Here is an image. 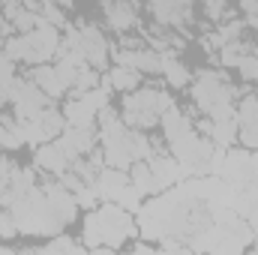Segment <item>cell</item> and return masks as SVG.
<instances>
[{
    "mask_svg": "<svg viewBox=\"0 0 258 255\" xmlns=\"http://www.w3.org/2000/svg\"><path fill=\"white\" fill-rule=\"evenodd\" d=\"M33 165L51 177H60L66 168L72 165V156L63 150V144L54 138V141H45V144H36V156H33Z\"/></svg>",
    "mask_w": 258,
    "mask_h": 255,
    "instance_id": "cell-11",
    "label": "cell"
},
{
    "mask_svg": "<svg viewBox=\"0 0 258 255\" xmlns=\"http://www.w3.org/2000/svg\"><path fill=\"white\" fill-rule=\"evenodd\" d=\"M138 231L132 213L117 201H102L90 207L81 225V243L87 249H120L129 246V237Z\"/></svg>",
    "mask_w": 258,
    "mask_h": 255,
    "instance_id": "cell-1",
    "label": "cell"
},
{
    "mask_svg": "<svg viewBox=\"0 0 258 255\" xmlns=\"http://www.w3.org/2000/svg\"><path fill=\"white\" fill-rule=\"evenodd\" d=\"M147 12L153 24L171 27L177 33H186L195 24V0H147Z\"/></svg>",
    "mask_w": 258,
    "mask_h": 255,
    "instance_id": "cell-7",
    "label": "cell"
},
{
    "mask_svg": "<svg viewBox=\"0 0 258 255\" xmlns=\"http://www.w3.org/2000/svg\"><path fill=\"white\" fill-rule=\"evenodd\" d=\"M9 105H12V114L18 117V123H24V120L36 117V114H42L45 108H51L54 99H51L45 90H39V87L24 75V78H15V84H12V96H9Z\"/></svg>",
    "mask_w": 258,
    "mask_h": 255,
    "instance_id": "cell-6",
    "label": "cell"
},
{
    "mask_svg": "<svg viewBox=\"0 0 258 255\" xmlns=\"http://www.w3.org/2000/svg\"><path fill=\"white\" fill-rule=\"evenodd\" d=\"M234 69H237V75H240L243 81L255 84V81H258V48L252 51V54H246V57H243L240 63L234 66Z\"/></svg>",
    "mask_w": 258,
    "mask_h": 255,
    "instance_id": "cell-18",
    "label": "cell"
},
{
    "mask_svg": "<svg viewBox=\"0 0 258 255\" xmlns=\"http://www.w3.org/2000/svg\"><path fill=\"white\" fill-rule=\"evenodd\" d=\"M3 42H6V27L0 24V48H3Z\"/></svg>",
    "mask_w": 258,
    "mask_h": 255,
    "instance_id": "cell-23",
    "label": "cell"
},
{
    "mask_svg": "<svg viewBox=\"0 0 258 255\" xmlns=\"http://www.w3.org/2000/svg\"><path fill=\"white\" fill-rule=\"evenodd\" d=\"M66 39L84 54V60L93 66V69H105L108 60H111V45H108V39H105V33L96 27V24H78V27H72L69 33H66Z\"/></svg>",
    "mask_w": 258,
    "mask_h": 255,
    "instance_id": "cell-5",
    "label": "cell"
},
{
    "mask_svg": "<svg viewBox=\"0 0 258 255\" xmlns=\"http://www.w3.org/2000/svg\"><path fill=\"white\" fill-rule=\"evenodd\" d=\"M60 27L54 24H36L30 33H15L3 42V54H9L15 63H48L60 51Z\"/></svg>",
    "mask_w": 258,
    "mask_h": 255,
    "instance_id": "cell-4",
    "label": "cell"
},
{
    "mask_svg": "<svg viewBox=\"0 0 258 255\" xmlns=\"http://www.w3.org/2000/svg\"><path fill=\"white\" fill-rule=\"evenodd\" d=\"M141 72L138 69H132V66H120L114 63L111 69H108V87L111 90H120V93H129V90H135V87H141Z\"/></svg>",
    "mask_w": 258,
    "mask_h": 255,
    "instance_id": "cell-14",
    "label": "cell"
},
{
    "mask_svg": "<svg viewBox=\"0 0 258 255\" xmlns=\"http://www.w3.org/2000/svg\"><path fill=\"white\" fill-rule=\"evenodd\" d=\"M27 78H30L39 90H45L54 102H57L60 96H66V93H69V87H66L63 75L57 72L54 60H48V63H33L30 69H27Z\"/></svg>",
    "mask_w": 258,
    "mask_h": 255,
    "instance_id": "cell-12",
    "label": "cell"
},
{
    "mask_svg": "<svg viewBox=\"0 0 258 255\" xmlns=\"http://www.w3.org/2000/svg\"><path fill=\"white\" fill-rule=\"evenodd\" d=\"M21 126H24V135H27V144H45V141H54L66 129V117L63 111H57V105H51L42 114L24 120Z\"/></svg>",
    "mask_w": 258,
    "mask_h": 255,
    "instance_id": "cell-8",
    "label": "cell"
},
{
    "mask_svg": "<svg viewBox=\"0 0 258 255\" xmlns=\"http://www.w3.org/2000/svg\"><path fill=\"white\" fill-rule=\"evenodd\" d=\"M18 234V222L9 210H0V240H9Z\"/></svg>",
    "mask_w": 258,
    "mask_h": 255,
    "instance_id": "cell-20",
    "label": "cell"
},
{
    "mask_svg": "<svg viewBox=\"0 0 258 255\" xmlns=\"http://www.w3.org/2000/svg\"><path fill=\"white\" fill-rule=\"evenodd\" d=\"M240 9L246 18H258V0H240Z\"/></svg>",
    "mask_w": 258,
    "mask_h": 255,
    "instance_id": "cell-21",
    "label": "cell"
},
{
    "mask_svg": "<svg viewBox=\"0 0 258 255\" xmlns=\"http://www.w3.org/2000/svg\"><path fill=\"white\" fill-rule=\"evenodd\" d=\"M102 12H105V24L114 33H132L141 27L135 0H108V3H102Z\"/></svg>",
    "mask_w": 258,
    "mask_h": 255,
    "instance_id": "cell-10",
    "label": "cell"
},
{
    "mask_svg": "<svg viewBox=\"0 0 258 255\" xmlns=\"http://www.w3.org/2000/svg\"><path fill=\"white\" fill-rule=\"evenodd\" d=\"M45 252H81V249H87L84 243H78V240H72V237H54V240H48L45 246H42Z\"/></svg>",
    "mask_w": 258,
    "mask_h": 255,
    "instance_id": "cell-19",
    "label": "cell"
},
{
    "mask_svg": "<svg viewBox=\"0 0 258 255\" xmlns=\"http://www.w3.org/2000/svg\"><path fill=\"white\" fill-rule=\"evenodd\" d=\"M234 120H237V141L249 150H258V93H246L234 105Z\"/></svg>",
    "mask_w": 258,
    "mask_h": 255,
    "instance_id": "cell-9",
    "label": "cell"
},
{
    "mask_svg": "<svg viewBox=\"0 0 258 255\" xmlns=\"http://www.w3.org/2000/svg\"><path fill=\"white\" fill-rule=\"evenodd\" d=\"M51 3H57L60 9H66V6H72V0H51Z\"/></svg>",
    "mask_w": 258,
    "mask_h": 255,
    "instance_id": "cell-22",
    "label": "cell"
},
{
    "mask_svg": "<svg viewBox=\"0 0 258 255\" xmlns=\"http://www.w3.org/2000/svg\"><path fill=\"white\" fill-rule=\"evenodd\" d=\"M198 3H201V12L210 24H222V21L234 18L231 9H228V0H198Z\"/></svg>",
    "mask_w": 258,
    "mask_h": 255,
    "instance_id": "cell-16",
    "label": "cell"
},
{
    "mask_svg": "<svg viewBox=\"0 0 258 255\" xmlns=\"http://www.w3.org/2000/svg\"><path fill=\"white\" fill-rule=\"evenodd\" d=\"M174 105V99H171V93L165 90V87H135V90H129L123 93V102H120V117H123V123L132 129H141V132H147V129H156L159 126V120H162V114L168 111Z\"/></svg>",
    "mask_w": 258,
    "mask_h": 255,
    "instance_id": "cell-3",
    "label": "cell"
},
{
    "mask_svg": "<svg viewBox=\"0 0 258 255\" xmlns=\"http://www.w3.org/2000/svg\"><path fill=\"white\" fill-rule=\"evenodd\" d=\"M159 75L165 78L168 87H189V81H192V72L186 69V63H180L177 57H162V72Z\"/></svg>",
    "mask_w": 258,
    "mask_h": 255,
    "instance_id": "cell-15",
    "label": "cell"
},
{
    "mask_svg": "<svg viewBox=\"0 0 258 255\" xmlns=\"http://www.w3.org/2000/svg\"><path fill=\"white\" fill-rule=\"evenodd\" d=\"M18 171H21V165H18L15 159H9V156H0V198L12 189V183H15Z\"/></svg>",
    "mask_w": 258,
    "mask_h": 255,
    "instance_id": "cell-17",
    "label": "cell"
},
{
    "mask_svg": "<svg viewBox=\"0 0 258 255\" xmlns=\"http://www.w3.org/2000/svg\"><path fill=\"white\" fill-rule=\"evenodd\" d=\"M189 93H192L195 108L201 111V117H234V105H237V90L231 84V78L222 69H201L195 72L189 81Z\"/></svg>",
    "mask_w": 258,
    "mask_h": 255,
    "instance_id": "cell-2",
    "label": "cell"
},
{
    "mask_svg": "<svg viewBox=\"0 0 258 255\" xmlns=\"http://www.w3.org/2000/svg\"><path fill=\"white\" fill-rule=\"evenodd\" d=\"M129 183L141 192V198H147V195H159V192L165 189V183L159 180V174L150 168L147 159L132 162V168H129Z\"/></svg>",
    "mask_w": 258,
    "mask_h": 255,
    "instance_id": "cell-13",
    "label": "cell"
},
{
    "mask_svg": "<svg viewBox=\"0 0 258 255\" xmlns=\"http://www.w3.org/2000/svg\"><path fill=\"white\" fill-rule=\"evenodd\" d=\"M0 207H3V204H0Z\"/></svg>",
    "mask_w": 258,
    "mask_h": 255,
    "instance_id": "cell-24",
    "label": "cell"
}]
</instances>
